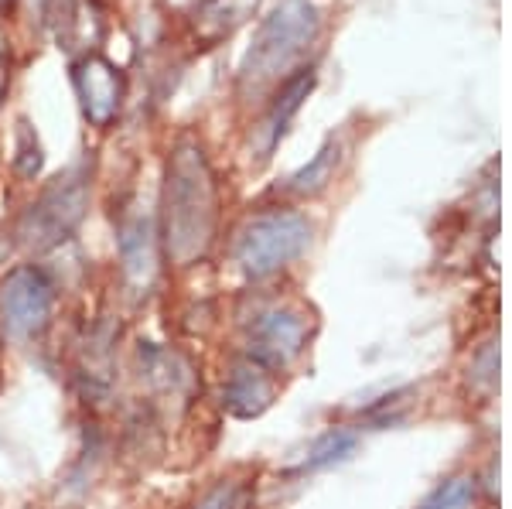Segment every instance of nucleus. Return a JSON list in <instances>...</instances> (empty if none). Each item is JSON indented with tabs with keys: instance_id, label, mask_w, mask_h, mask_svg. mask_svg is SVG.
I'll return each instance as SVG.
<instances>
[{
	"instance_id": "3",
	"label": "nucleus",
	"mask_w": 512,
	"mask_h": 509,
	"mask_svg": "<svg viewBox=\"0 0 512 509\" xmlns=\"http://www.w3.org/2000/svg\"><path fill=\"white\" fill-rule=\"evenodd\" d=\"M89 205V175L82 168H69L65 175L55 178L18 223V240L28 250H52L62 240L76 233V226L86 216Z\"/></svg>"
},
{
	"instance_id": "15",
	"label": "nucleus",
	"mask_w": 512,
	"mask_h": 509,
	"mask_svg": "<svg viewBox=\"0 0 512 509\" xmlns=\"http://www.w3.org/2000/svg\"><path fill=\"white\" fill-rule=\"evenodd\" d=\"M18 168H21V175H28V178H35L41 171V144L24 120L18 123Z\"/></svg>"
},
{
	"instance_id": "1",
	"label": "nucleus",
	"mask_w": 512,
	"mask_h": 509,
	"mask_svg": "<svg viewBox=\"0 0 512 509\" xmlns=\"http://www.w3.org/2000/svg\"><path fill=\"white\" fill-rule=\"evenodd\" d=\"M161 243L171 264L192 267L216 243L219 226V185L205 151L181 141L164 168L161 192Z\"/></svg>"
},
{
	"instance_id": "8",
	"label": "nucleus",
	"mask_w": 512,
	"mask_h": 509,
	"mask_svg": "<svg viewBox=\"0 0 512 509\" xmlns=\"http://www.w3.org/2000/svg\"><path fill=\"white\" fill-rule=\"evenodd\" d=\"M72 82H76L82 117L99 130L110 127L123 106V76L117 65L106 62L103 55H86L72 69Z\"/></svg>"
},
{
	"instance_id": "13",
	"label": "nucleus",
	"mask_w": 512,
	"mask_h": 509,
	"mask_svg": "<svg viewBox=\"0 0 512 509\" xmlns=\"http://www.w3.org/2000/svg\"><path fill=\"white\" fill-rule=\"evenodd\" d=\"M472 499H475L472 482H468V479H451V482H444L441 489H434L420 509H472Z\"/></svg>"
},
{
	"instance_id": "4",
	"label": "nucleus",
	"mask_w": 512,
	"mask_h": 509,
	"mask_svg": "<svg viewBox=\"0 0 512 509\" xmlns=\"http://www.w3.org/2000/svg\"><path fill=\"white\" fill-rule=\"evenodd\" d=\"M311 240L308 219H301L297 212H263L236 240V264L246 277L260 281V277L277 274L280 267H287L304 253V246Z\"/></svg>"
},
{
	"instance_id": "16",
	"label": "nucleus",
	"mask_w": 512,
	"mask_h": 509,
	"mask_svg": "<svg viewBox=\"0 0 512 509\" xmlns=\"http://www.w3.org/2000/svg\"><path fill=\"white\" fill-rule=\"evenodd\" d=\"M349 448H352V438H349V434H328V438L315 448V458H311V465L332 462V458H338L342 451H349Z\"/></svg>"
},
{
	"instance_id": "17",
	"label": "nucleus",
	"mask_w": 512,
	"mask_h": 509,
	"mask_svg": "<svg viewBox=\"0 0 512 509\" xmlns=\"http://www.w3.org/2000/svg\"><path fill=\"white\" fill-rule=\"evenodd\" d=\"M164 4L175 7V11H195V7L202 4V0H164Z\"/></svg>"
},
{
	"instance_id": "14",
	"label": "nucleus",
	"mask_w": 512,
	"mask_h": 509,
	"mask_svg": "<svg viewBox=\"0 0 512 509\" xmlns=\"http://www.w3.org/2000/svg\"><path fill=\"white\" fill-rule=\"evenodd\" d=\"M332 161H335L332 144L321 147L318 158L311 161L304 171H297V175L291 178V188H294V192H318V188L328 182V171H332Z\"/></svg>"
},
{
	"instance_id": "10",
	"label": "nucleus",
	"mask_w": 512,
	"mask_h": 509,
	"mask_svg": "<svg viewBox=\"0 0 512 509\" xmlns=\"http://www.w3.org/2000/svg\"><path fill=\"white\" fill-rule=\"evenodd\" d=\"M260 7V0H202L195 7V35L205 45L229 38L236 28H243L253 18V11Z\"/></svg>"
},
{
	"instance_id": "11",
	"label": "nucleus",
	"mask_w": 512,
	"mask_h": 509,
	"mask_svg": "<svg viewBox=\"0 0 512 509\" xmlns=\"http://www.w3.org/2000/svg\"><path fill=\"white\" fill-rule=\"evenodd\" d=\"M311 86H315V72L311 69H297L294 76H287L280 82V93L274 96V106H270V117L263 123V130H267V151H274V144L284 137L287 123L297 110H301V103L308 100Z\"/></svg>"
},
{
	"instance_id": "6",
	"label": "nucleus",
	"mask_w": 512,
	"mask_h": 509,
	"mask_svg": "<svg viewBox=\"0 0 512 509\" xmlns=\"http://www.w3.org/2000/svg\"><path fill=\"white\" fill-rule=\"evenodd\" d=\"M120 264L130 291L147 294L161 274V226L151 212L130 209L120 223Z\"/></svg>"
},
{
	"instance_id": "5",
	"label": "nucleus",
	"mask_w": 512,
	"mask_h": 509,
	"mask_svg": "<svg viewBox=\"0 0 512 509\" xmlns=\"http://www.w3.org/2000/svg\"><path fill=\"white\" fill-rule=\"evenodd\" d=\"M55 308V284L48 281L45 270L18 267L0 284V315H4V332L18 342L38 339L52 322Z\"/></svg>"
},
{
	"instance_id": "7",
	"label": "nucleus",
	"mask_w": 512,
	"mask_h": 509,
	"mask_svg": "<svg viewBox=\"0 0 512 509\" xmlns=\"http://www.w3.org/2000/svg\"><path fill=\"white\" fill-rule=\"evenodd\" d=\"M308 342V322L291 308H267L250 325V359L274 369L291 366Z\"/></svg>"
},
{
	"instance_id": "12",
	"label": "nucleus",
	"mask_w": 512,
	"mask_h": 509,
	"mask_svg": "<svg viewBox=\"0 0 512 509\" xmlns=\"http://www.w3.org/2000/svg\"><path fill=\"white\" fill-rule=\"evenodd\" d=\"M253 482L250 479H219L205 496H198L192 509H253Z\"/></svg>"
},
{
	"instance_id": "2",
	"label": "nucleus",
	"mask_w": 512,
	"mask_h": 509,
	"mask_svg": "<svg viewBox=\"0 0 512 509\" xmlns=\"http://www.w3.org/2000/svg\"><path fill=\"white\" fill-rule=\"evenodd\" d=\"M321 18L315 4L308 0H284L267 24L260 28L253 48L246 52V62L239 69V82L246 89H263L267 82L294 76V65L308 55V48L318 41Z\"/></svg>"
},
{
	"instance_id": "9",
	"label": "nucleus",
	"mask_w": 512,
	"mask_h": 509,
	"mask_svg": "<svg viewBox=\"0 0 512 509\" xmlns=\"http://www.w3.org/2000/svg\"><path fill=\"white\" fill-rule=\"evenodd\" d=\"M270 400H274L270 369L250 356L239 359L233 373L226 376V387H222V407L236 417H260L270 407Z\"/></svg>"
}]
</instances>
